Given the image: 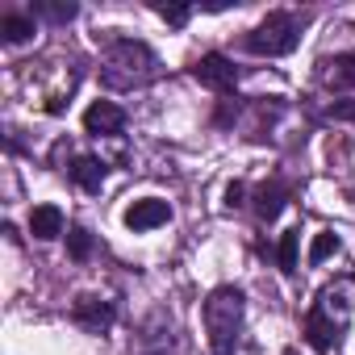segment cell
Masks as SVG:
<instances>
[{
	"mask_svg": "<svg viewBox=\"0 0 355 355\" xmlns=\"http://www.w3.org/2000/svg\"><path fill=\"white\" fill-rule=\"evenodd\" d=\"M159 55L142 38H113L101 51V84L109 92H134L159 80Z\"/></svg>",
	"mask_w": 355,
	"mask_h": 355,
	"instance_id": "1",
	"label": "cell"
},
{
	"mask_svg": "<svg viewBox=\"0 0 355 355\" xmlns=\"http://www.w3.org/2000/svg\"><path fill=\"white\" fill-rule=\"evenodd\" d=\"M351 313H355V276H351V280L326 284V288L318 293L309 318H305V338H309V347L326 355V351L347 334Z\"/></svg>",
	"mask_w": 355,
	"mask_h": 355,
	"instance_id": "2",
	"label": "cell"
},
{
	"mask_svg": "<svg viewBox=\"0 0 355 355\" xmlns=\"http://www.w3.org/2000/svg\"><path fill=\"white\" fill-rule=\"evenodd\" d=\"M205 338L214 355H234L239 351V334H243V318H247V297L239 284H218L205 297Z\"/></svg>",
	"mask_w": 355,
	"mask_h": 355,
	"instance_id": "3",
	"label": "cell"
},
{
	"mask_svg": "<svg viewBox=\"0 0 355 355\" xmlns=\"http://www.w3.org/2000/svg\"><path fill=\"white\" fill-rule=\"evenodd\" d=\"M301 42V17L297 13H268L247 38L243 46L259 59H280V55H293Z\"/></svg>",
	"mask_w": 355,
	"mask_h": 355,
	"instance_id": "4",
	"label": "cell"
},
{
	"mask_svg": "<svg viewBox=\"0 0 355 355\" xmlns=\"http://www.w3.org/2000/svg\"><path fill=\"white\" fill-rule=\"evenodd\" d=\"M130 355H180V330H175L167 309H150L130 343Z\"/></svg>",
	"mask_w": 355,
	"mask_h": 355,
	"instance_id": "5",
	"label": "cell"
},
{
	"mask_svg": "<svg viewBox=\"0 0 355 355\" xmlns=\"http://www.w3.org/2000/svg\"><path fill=\"white\" fill-rule=\"evenodd\" d=\"M71 322L84 330V334H109L113 322H117V305L109 297H96V293H80L76 305H71Z\"/></svg>",
	"mask_w": 355,
	"mask_h": 355,
	"instance_id": "6",
	"label": "cell"
},
{
	"mask_svg": "<svg viewBox=\"0 0 355 355\" xmlns=\"http://www.w3.org/2000/svg\"><path fill=\"white\" fill-rule=\"evenodd\" d=\"M193 80H197V84H205L209 92L234 96V84H239V67H234V59H226V55L209 51V55H201V59L193 63Z\"/></svg>",
	"mask_w": 355,
	"mask_h": 355,
	"instance_id": "7",
	"label": "cell"
},
{
	"mask_svg": "<svg viewBox=\"0 0 355 355\" xmlns=\"http://www.w3.org/2000/svg\"><path fill=\"white\" fill-rule=\"evenodd\" d=\"M84 130H88L92 138H113V134L125 130V109L113 105V101H92V105L84 109Z\"/></svg>",
	"mask_w": 355,
	"mask_h": 355,
	"instance_id": "8",
	"label": "cell"
},
{
	"mask_svg": "<svg viewBox=\"0 0 355 355\" xmlns=\"http://www.w3.org/2000/svg\"><path fill=\"white\" fill-rule=\"evenodd\" d=\"M167 222H171V205L159 201V197H142V201H134V205L125 209V226L138 230V234L159 230V226H167Z\"/></svg>",
	"mask_w": 355,
	"mask_h": 355,
	"instance_id": "9",
	"label": "cell"
},
{
	"mask_svg": "<svg viewBox=\"0 0 355 355\" xmlns=\"http://www.w3.org/2000/svg\"><path fill=\"white\" fill-rule=\"evenodd\" d=\"M288 197H293V184H288V180H280V175L263 180V184L255 189V214H259V222H276L280 209L288 205Z\"/></svg>",
	"mask_w": 355,
	"mask_h": 355,
	"instance_id": "10",
	"label": "cell"
},
{
	"mask_svg": "<svg viewBox=\"0 0 355 355\" xmlns=\"http://www.w3.org/2000/svg\"><path fill=\"white\" fill-rule=\"evenodd\" d=\"M67 175H71L76 189H84L88 197H96V193L105 189V180H109V167H105L96 155H76L71 167H67Z\"/></svg>",
	"mask_w": 355,
	"mask_h": 355,
	"instance_id": "11",
	"label": "cell"
},
{
	"mask_svg": "<svg viewBox=\"0 0 355 355\" xmlns=\"http://www.w3.org/2000/svg\"><path fill=\"white\" fill-rule=\"evenodd\" d=\"M34 30H38V17L34 13H5V17H0V42H5V46L30 42Z\"/></svg>",
	"mask_w": 355,
	"mask_h": 355,
	"instance_id": "12",
	"label": "cell"
},
{
	"mask_svg": "<svg viewBox=\"0 0 355 355\" xmlns=\"http://www.w3.org/2000/svg\"><path fill=\"white\" fill-rule=\"evenodd\" d=\"M322 80H326V88H355V51L322 59Z\"/></svg>",
	"mask_w": 355,
	"mask_h": 355,
	"instance_id": "13",
	"label": "cell"
},
{
	"mask_svg": "<svg viewBox=\"0 0 355 355\" xmlns=\"http://www.w3.org/2000/svg\"><path fill=\"white\" fill-rule=\"evenodd\" d=\"M63 226H67V222H63V209H59V205H38V209L30 214V234L42 239V243H46V239H59Z\"/></svg>",
	"mask_w": 355,
	"mask_h": 355,
	"instance_id": "14",
	"label": "cell"
},
{
	"mask_svg": "<svg viewBox=\"0 0 355 355\" xmlns=\"http://www.w3.org/2000/svg\"><path fill=\"white\" fill-rule=\"evenodd\" d=\"M76 13H80V5H71V0H38L34 5V17L51 21V26H67V21H76Z\"/></svg>",
	"mask_w": 355,
	"mask_h": 355,
	"instance_id": "15",
	"label": "cell"
},
{
	"mask_svg": "<svg viewBox=\"0 0 355 355\" xmlns=\"http://www.w3.org/2000/svg\"><path fill=\"white\" fill-rule=\"evenodd\" d=\"M297 247H301V230H284L280 234V247H276V259H280V272H297Z\"/></svg>",
	"mask_w": 355,
	"mask_h": 355,
	"instance_id": "16",
	"label": "cell"
},
{
	"mask_svg": "<svg viewBox=\"0 0 355 355\" xmlns=\"http://www.w3.org/2000/svg\"><path fill=\"white\" fill-rule=\"evenodd\" d=\"M343 243H338V234L334 230H322V234H313V247H309V263L318 268V263H326L334 251H338Z\"/></svg>",
	"mask_w": 355,
	"mask_h": 355,
	"instance_id": "17",
	"label": "cell"
},
{
	"mask_svg": "<svg viewBox=\"0 0 355 355\" xmlns=\"http://www.w3.org/2000/svg\"><path fill=\"white\" fill-rule=\"evenodd\" d=\"M67 255H71L76 263H84V259L92 255V234H88L84 226H71V230H67Z\"/></svg>",
	"mask_w": 355,
	"mask_h": 355,
	"instance_id": "18",
	"label": "cell"
},
{
	"mask_svg": "<svg viewBox=\"0 0 355 355\" xmlns=\"http://www.w3.org/2000/svg\"><path fill=\"white\" fill-rule=\"evenodd\" d=\"M155 13H159L167 26H184V21L193 17V9H189V5H155Z\"/></svg>",
	"mask_w": 355,
	"mask_h": 355,
	"instance_id": "19",
	"label": "cell"
},
{
	"mask_svg": "<svg viewBox=\"0 0 355 355\" xmlns=\"http://www.w3.org/2000/svg\"><path fill=\"white\" fill-rule=\"evenodd\" d=\"M326 117H334V121H351V125H355V101H334V105L326 109Z\"/></svg>",
	"mask_w": 355,
	"mask_h": 355,
	"instance_id": "20",
	"label": "cell"
},
{
	"mask_svg": "<svg viewBox=\"0 0 355 355\" xmlns=\"http://www.w3.org/2000/svg\"><path fill=\"white\" fill-rule=\"evenodd\" d=\"M230 117H239V96H222V113H218V125H230Z\"/></svg>",
	"mask_w": 355,
	"mask_h": 355,
	"instance_id": "21",
	"label": "cell"
},
{
	"mask_svg": "<svg viewBox=\"0 0 355 355\" xmlns=\"http://www.w3.org/2000/svg\"><path fill=\"white\" fill-rule=\"evenodd\" d=\"M243 197H247V184H239V180H234V184H226V209H239V205H243Z\"/></svg>",
	"mask_w": 355,
	"mask_h": 355,
	"instance_id": "22",
	"label": "cell"
}]
</instances>
